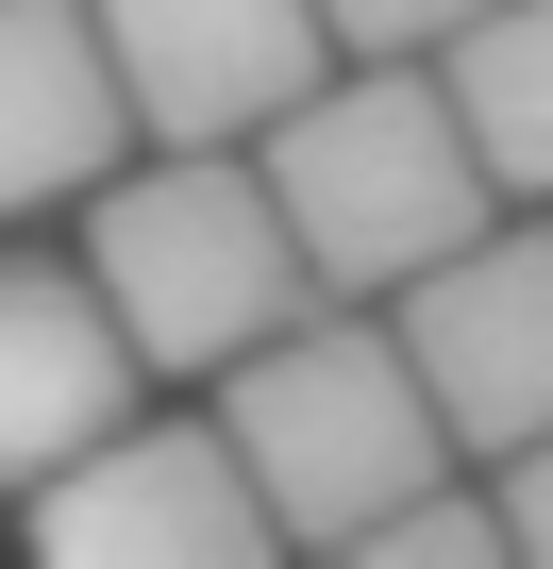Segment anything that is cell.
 <instances>
[{
  "label": "cell",
  "mask_w": 553,
  "mask_h": 569,
  "mask_svg": "<svg viewBox=\"0 0 553 569\" xmlns=\"http://www.w3.org/2000/svg\"><path fill=\"white\" fill-rule=\"evenodd\" d=\"M218 419H235L268 519H286V552H336V569L419 486H453V419H436V386H419L386 302H303L268 352L218 369Z\"/></svg>",
  "instance_id": "1"
},
{
  "label": "cell",
  "mask_w": 553,
  "mask_h": 569,
  "mask_svg": "<svg viewBox=\"0 0 553 569\" xmlns=\"http://www.w3.org/2000/svg\"><path fill=\"white\" fill-rule=\"evenodd\" d=\"M268 184L303 218L319 302H403L419 268H453L503 218V168L470 151V101L436 51H353L286 134H268Z\"/></svg>",
  "instance_id": "2"
},
{
  "label": "cell",
  "mask_w": 553,
  "mask_h": 569,
  "mask_svg": "<svg viewBox=\"0 0 553 569\" xmlns=\"http://www.w3.org/2000/svg\"><path fill=\"white\" fill-rule=\"evenodd\" d=\"M85 268L118 284L135 352H151V369H201V386L319 302L268 151H151V168H118V184L85 201Z\"/></svg>",
  "instance_id": "3"
},
{
  "label": "cell",
  "mask_w": 553,
  "mask_h": 569,
  "mask_svg": "<svg viewBox=\"0 0 553 569\" xmlns=\"http://www.w3.org/2000/svg\"><path fill=\"white\" fill-rule=\"evenodd\" d=\"M18 519H34L51 569H251V552H286V519H268L235 419H118Z\"/></svg>",
  "instance_id": "4"
},
{
  "label": "cell",
  "mask_w": 553,
  "mask_h": 569,
  "mask_svg": "<svg viewBox=\"0 0 553 569\" xmlns=\"http://www.w3.org/2000/svg\"><path fill=\"white\" fill-rule=\"evenodd\" d=\"M118 84L151 118V151H268L353 51L319 0H101Z\"/></svg>",
  "instance_id": "5"
},
{
  "label": "cell",
  "mask_w": 553,
  "mask_h": 569,
  "mask_svg": "<svg viewBox=\"0 0 553 569\" xmlns=\"http://www.w3.org/2000/svg\"><path fill=\"white\" fill-rule=\"evenodd\" d=\"M386 319H403V352H419V386H436V419H453L470 469H503V452L553 436V234L486 218L453 268L403 284Z\"/></svg>",
  "instance_id": "6"
},
{
  "label": "cell",
  "mask_w": 553,
  "mask_h": 569,
  "mask_svg": "<svg viewBox=\"0 0 553 569\" xmlns=\"http://www.w3.org/2000/svg\"><path fill=\"white\" fill-rule=\"evenodd\" d=\"M151 352L118 319V284L68 251H0V502H34L68 452H101L135 419Z\"/></svg>",
  "instance_id": "7"
},
{
  "label": "cell",
  "mask_w": 553,
  "mask_h": 569,
  "mask_svg": "<svg viewBox=\"0 0 553 569\" xmlns=\"http://www.w3.org/2000/svg\"><path fill=\"white\" fill-rule=\"evenodd\" d=\"M135 84H118V34L101 0H0V218H51V201H101L135 168Z\"/></svg>",
  "instance_id": "8"
},
{
  "label": "cell",
  "mask_w": 553,
  "mask_h": 569,
  "mask_svg": "<svg viewBox=\"0 0 553 569\" xmlns=\"http://www.w3.org/2000/svg\"><path fill=\"white\" fill-rule=\"evenodd\" d=\"M436 68H453L470 151L503 168V201H553V0H486Z\"/></svg>",
  "instance_id": "9"
},
{
  "label": "cell",
  "mask_w": 553,
  "mask_h": 569,
  "mask_svg": "<svg viewBox=\"0 0 553 569\" xmlns=\"http://www.w3.org/2000/svg\"><path fill=\"white\" fill-rule=\"evenodd\" d=\"M486 552H520V519H503V486H419L353 569H486Z\"/></svg>",
  "instance_id": "10"
},
{
  "label": "cell",
  "mask_w": 553,
  "mask_h": 569,
  "mask_svg": "<svg viewBox=\"0 0 553 569\" xmlns=\"http://www.w3.org/2000/svg\"><path fill=\"white\" fill-rule=\"evenodd\" d=\"M319 18H336V51H453L486 0H319Z\"/></svg>",
  "instance_id": "11"
},
{
  "label": "cell",
  "mask_w": 553,
  "mask_h": 569,
  "mask_svg": "<svg viewBox=\"0 0 553 569\" xmlns=\"http://www.w3.org/2000/svg\"><path fill=\"white\" fill-rule=\"evenodd\" d=\"M486 486H503V519H520V552H536V569H553V436H536V452H503V469H486Z\"/></svg>",
  "instance_id": "12"
}]
</instances>
